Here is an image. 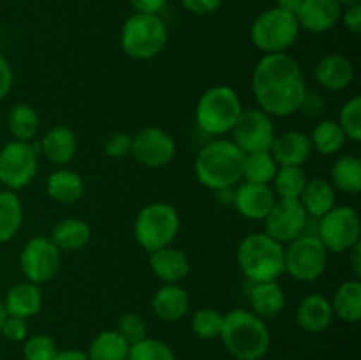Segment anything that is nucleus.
Masks as SVG:
<instances>
[{"mask_svg":"<svg viewBox=\"0 0 361 360\" xmlns=\"http://www.w3.org/2000/svg\"><path fill=\"white\" fill-rule=\"evenodd\" d=\"M250 311L261 320L277 318L286 307V295L282 286L277 281L252 282L249 293Z\"/></svg>","mask_w":361,"mask_h":360,"instance_id":"5701e85b","label":"nucleus"},{"mask_svg":"<svg viewBox=\"0 0 361 360\" xmlns=\"http://www.w3.org/2000/svg\"><path fill=\"white\" fill-rule=\"evenodd\" d=\"M334 318L331 302L319 293L303 296L296 307V323L303 332H309V334L324 332L331 325Z\"/></svg>","mask_w":361,"mask_h":360,"instance_id":"aec40b11","label":"nucleus"},{"mask_svg":"<svg viewBox=\"0 0 361 360\" xmlns=\"http://www.w3.org/2000/svg\"><path fill=\"white\" fill-rule=\"evenodd\" d=\"M130 148H133V136L127 133H111L102 141V152L113 159L126 157L130 154Z\"/></svg>","mask_w":361,"mask_h":360,"instance_id":"79ce46f5","label":"nucleus"},{"mask_svg":"<svg viewBox=\"0 0 361 360\" xmlns=\"http://www.w3.org/2000/svg\"><path fill=\"white\" fill-rule=\"evenodd\" d=\"M222 325H224V314L214 307L197 309L194 313L192 321H190V328H192L194 334L204 341L217 339L222 332Z\"/></svg>","mask_w":361,"mask_h":360,"instance_id":"e433bc0d","label":"nucleus"},{"mask_svg":"<svg viewBox=\"0 0 361 360\" xmlns=\"http://www.w3.org/2000/svg\"><path fill=\"white\" fill-rule=\"evenodd\" d=\"M331 309L334 316L345 323H358L361 320V284L358 279H348L334 293Z\"/></svg>","mask_w":361,"mask_h":360,"instance_id":"cd10ccee","label":"nucleus"},{"mask_svg":"<svg viewBox=\"0 0 361 360\" xmlns=\"http://www.w3.org/2000/svg\"><path fill=\"white\" fill-rule=\"evenodd\" d=\"M338 126L344 131L348 141L360 143L361 141V97L355 95L349 99L341 109L338 115Z\"/></svg>","mask_w":361,"mask_h":360,"instance_id":"58836bf2","label":"nucleus"},{"mask_svg":"<svg viewBox=\"0 0 361 360\" xmlns=\"http://www.w3.org/2000/svg\"><path fill=\"white\" fill-rule=\"evenodd\" d=\"M150 268L164 284H180L189 275L190 263L183 251L168 246L150 253Z\"/></svg>","mask_w":361,"mask_h":360,"instance_id":"412c9836","label":"nucleus"},{"mask_svg":"<svg viewBox=\"0 0 361 360\" xmlns=\"http://www.w3.org/2000/svg\"><path fill=\"white\" fill-rule=\"evenodd\" d=\"M92 229L88 222L78 217H67L56 222L51 232V242L59 247V251H80L90 242Z\"/></svg>","mask_w":361,"mask_h":360,"instance_id":"c85d7f7f","label":"nucleus"},{"mask_svg":"<svg viewBox=\"0 0 361 360\" xmlns=\"http://www.w3.org/2000/svg\"><path fill=\"white\" fill-rule=\"evenodd\" d=\"M46 193L56 203L73 205L83 198V179L76 172H73V169L60 168L53 172L48 176V180H46Z\"/></svg>","mask_w":361,"mask_h":360,"instance_id":"bb28decb","label":"nucleus"},{"mask_svg":"<svg viewBox=\"0 0 361 360\" xmlns=\"http://www.w3.org/2000/svg\"><path fill=\"white\" fill-rule=\"evenodd\" d=\"M345 141H348V138L335 120H321L310 134L312 150L319 152L321 155L338 154L344 148Z\"/></svg>","mask_w":361,"mask_h":360,"instance_id":"72a5a7b5","label":"nucleus"},{"mask_svg":"<svg viewBox=\"0 0 361 360\" xmlns=\"http://www.w3.org/2000/svg\"><path fill=\"white\" fill-rule=\"evenodd\" d=\"M263 221L264 233L268 236L281 244H289L296 236L303 235L307 222H309V214L300 203V200L277 198Z\"/></svg>","mask_w":361,"mask_h":360,"instance_id":"4468645a","label":"nucleus"},{"mask_svg":"<svg viewBox=\"0 0 361 360\" xmlns=\"http://www.w3.org/2000/svg\"><path fill=\"white\" fill-rule=\"evenodd\" d=\"M152 309L164 321L182 320L190 309L189 293L180 284L161 286L152 299Z\"/></svg>","mask_w":361,"mask_h":360,"instance_id":"b1692460","label":"nucleus"},{"mask_svg":"<svg viewBox=\"0 0 361 360\" xmlns=\"http://www.w3.org/2000/svg\"><path fill=\"white\" fill-rule=\"evenodd\" d=\"M78 150V140L67 126H55L41 140V152L53 164L63 166L73 161Z\"/></svg>","mask_w":361,"mask_h":360,"instance_id":"393cba45","label":"nucleus"},{"mask_svg":"<svg viewBox=\"0 0 361 360\" xmlns=\"http://www.w3.org/2000/svg\"><path fill=\"white\" fill-rule=\"evenodd\" d=\"M305 74L289 53L263 55L252 73V94L257 108L270 116H289L307 94Z\"/></svg>","mask_w":361,"mask_h":360,"instance_id":"f257e3e1","label":"nucleus"},{"mask_svg":"<svg viewBox=\"0 0 361 360\" xmlns=\"http://www.w3.org/2000/svg\"><path fill=\"white\" fill-rule=\"evenodd\" d=\"M180 2L189 13L196 14V16H207V14L215 13L222 6V0H180Z\"/></svg>","mask_w":361,"mask_h":360,"instance_id":"a18cd8bd","label":"nucleus"},{"mask_svg":"<svg viewBox=\"0 0 361 360\" xmlns=\"http://www.w3.org/2000/svg\"><path fill=\"white\" fill-rule=\"evenodd\" d=\"M14 83V74H13V67H11L9 60L0 53V101L9 95L11 88H13Z\"/></svg>","mask_w":361,"mask_h":360,"instance_id":"49530a36","label":"nucleus"},{"mask_svg":"<svg viewBox=\"0 0 361 360\" xmlns=\"http://www.w3.org/2000/svg\"><path fill=\"white\" fill-rule=\"evenodd\" d=\"M303 0H275V7L281 11H286L289 14H298L300 7H302Z\"/></svg>","mask_w":361,"mask_h":360,"instance_id":"3c124183","label":"nucleus"},{"mask_svg":"<svg viewBox=\"0 0 361 360\" xmlns=\"http://www.w3.org/2000/svg\"><path fill=\"white\" fill-rule=\"evenodd\" d=\"M219 337L236 360H261L270 349L271 335L267 321L249 309H235L224 314Z\"/></svg>","mask_w":361,"mask_h":360,"instance_id":"f03ea898","label":"nucleus"},{"mask_svg":"<svg viewBox=\"0 0 361 360\" xmlns=\"http://www.w3.org/2000/svg\"><path fill=\"white\" fill-rule=\"evenodd\" d=\"M41 119L37 112L30 104H14L7 113V129L13 140L16 141H34L37 136Z\"/></svg>","mask_w":361,"mask_h":360,"instance_id":"7c9ffc66","label":"nucleus"},{"mask_svg":"<svg viewBox=\"0 0 361 360\" xmlns=\"http://www.w3.org/2000/svg\"><path fill=\"white\" fill-rule=\"evenodd\" d=\"M243 106L238 92L228 85H215L203 92L196 106V124L210 136L231 133Z\"/></svg>","mask_w":361,"mask_h":360,"instance_id":"39448f33","label":"nucleus"},{"mask_svg":"<svg viewBox=\"0 0 361 360\" xmlns=\"http://www.w3.org/2000/svg\"><path fill=\"white\" fill-rule=\"evenodd\" d=\"M130 154L147 168H164L175 157L176 141L168 131L161 127H145L136 136H133Z\"/></svg>","mask_w":361,"mask_h":360,"instance_id":"2eb2a0df","label":"nucleus"},{"mask_svg":"<svg viewBox=\"0 0 361 360\" xmlns=\"http://www.w3.org/2000/svg\"><path fill=\"white\" fill-rule=\"evenodd\" d=\"M309 134L302 131H286L274 138L270 154L279 166H303L312 155Z\"/></svg>","mask_w":361,"mask_h":360,"instance_id":"6ab92c4d","label":"nucleus"},{"mask_svg":"<svg viewBox=\"0 0 361 360\" xmlns=\"http://www.w3.org/2000/svg\"><path fill=\"white\" fill-rule=\"evenodd\" d=\"M361 221L358 212L348 205H335L330 212L319 217V235L328 253H348L355 244L360 242Z\"/></svg>","mask_w":361,"mask_h":360,"instance_id":"9b49d317","label":"nucleus"},{"mask_svg":"<svg viewBox=\"0 0 361 360\" xmlns=\"http://www.w3.org/2000/svg\"><path fill=\"white\" fill-rule=\"evenodd\" d=\"M279 164L275 162L270 150L250 152L243 159V175L242 180L254 184H271Z\"/></svg>","mask_w":361,"mask_h":360,"instance_id":"c9c22d12","label":"nucleus"},{"mask_svg":"<svg viewBox=\"0 0 361 360\" xmlns=\"http://www.w3.org/2000/svg\"><path fill=\"white\" fill-rule=\"evenodd\" d=\"M39 152L32 141H9L0 148V184L9 191H20L35 179Z\"/></svg>","mask_w":361,"mask_h":360,"instance_id":"9d476101","label":"nucleus"},{"mask_svg":"<svg viewBox=\"0 0 361 360\" xmlns=\"http://www.w3.org/2000/svg\"><path fill=\"white\" fill-rule=\"evenodd\" d=\"M307 176L303 166H279L274 180V193L277 198H286V200H298L305 187Z\"/></svg>","mask_w":361,"mask_h":360,"instance_id":"f704fd0d","label":"nucleus"},{"mask_svg":"<svg viewBox=\"0 0 361 360\" xmlns=\"http://www.w3.org/2000/svg\"><path fill=\"white\" fill-rule=\"evenodd\" d=\"M23 224V205L14 191H0V244L9 242Z\"/></svg>","mask_w":361,"mask_h":360,"instance_id":"2f4dec72","label":"nucleus"},{"mask_svg":"<svg viewBox=\"0 0 361 360\" xmlns=\"http://www.w3.org/2000/svg\"><path fill=\"white\" fill-rule=\"evenodd\" d=\"M275 196L270 184H254L243 182L233 191V205L236 212L243 217L254 219V221H263L270 208L274 207Z\"/></svg>","mask_w":361,"mask_h":360,"instance_id":"dca6fc26","label":"nucleus"},{"mask_svg":"<svg viewBox=\"0 0 361 360\" xmlns=\"http://www.w3.org/2000/svg\"><path fill=\"white\" fill-rule=\"evenodd\" d=\"M338 2H341L342 7H345V6H351V4H360L361 0H338Z\"/></svg>","mask_w":361,"mask_h":360,"instance_id":"5fc2aeb1","label":"nucleus"},{"mask_svg":"<svg viewBox=\"0 0 361 360\" xmlns=\"http://www.w3.org/2000/svg\"><path fill=\"white\" fill-rule=\"evenodd\" d=\"M342 9L338 0H303L296 20L300 28L312 34H324L337 27Z\"/></svg>","mask_w":361,"mask_h":360,"instance_id":"f3484780","label":"nucleus"},{"mask_svg":"<svg viewBox=\"0 0 361 360\" xmlns=\"http://www.w3.org/2000/svg\"><path fill=\"white\" fill-rule=\"evenodd\" d=\"M331 186L344 194L361 191V161L356 155H341L331 166Z\"/></svg>","mask_w":361,"mask_h":360,"instance_id":"473e14b6","label":"nucleus"},{"mask_svg":"<svg viewBox=\"0 0 361 360\" xmlns=\"http://www.w3.org/2000/svg\"><path fill=\"white\" fill-rule=\"evenodd\" d=\"M300 109H302V112H307L309 115H319V113L324 112V101L317 94L307 90Z\"/></svg>","mask_w":361,"mask_h":360,"instance_id":"09e8293b","label":"nucleus"},{"mask_svg":"<svg viewBox=\"0 0 361 360\" xmlns=\"http://www.w3.org/2000/svg\"><path fill=\"white\" fill-rule=\"evenodd\" d=\"M348 253H349V260H351V268H353V274H355V279H360V275H361V240L358 244H355V246H353Z\"/></svg>","mask_w":361,"mask_h":360,"instance_id":"8fccbe9b","label":"nucleus"},{"mask_svg":"<svg viewBox=\"0 0 361 360\" xmlns=\"http://www.w3.org/2000/svg\"><path fill=\"white\" fill-rule=\"evenodd\" d=\"M314 80L324 90H344L355 80V66L342 53H330V55L323 56L316 64V67H314Z\"/></svg>","mask_w":361,"mask_h":360,"instance_id":"a211bd4d","label":"nucleus"},{"mask_svg":"<svg viewBox=\"0 0 361 360\" xmlns=\"http://www.w3.org/2000/svg\"><path fill=\"white\" fill-rule=\"evenodd\" d=\"M300 203L303 205L309 217H323L326 212L335 207L337 201V191L326 179H309L302 194H300Z\"/></svg>","mask_w":361,"mask_h":360,"instance_id":"a878e982","label":"nucleus"},{"mask_svg":"<svg viewBox=\"0 0 361 360\" xmlns=\"http://www.w3.org/2000/svg\"><path fill=\"white\" fill-rule=\"evenodd\" d=\"M328 251L317 235H300L284 247V270L296 281L312 282L324 274Z\"/></svg>","mask_w":361,"mask_h":360,"instance_id":"1a4fd4ad","label":"nucleus"},{"mask_svg":"<svg viewBox=\"0 0 361 360\" xmlns=\"http://www.w3.org/2000/svg\"><path fill=\"white\" fill-rule=\"evenodd\" d=\"M116 330L123 335V339H126L129 344H134V342L148 337L147 321H145V318H141L140 314L136 313L123 314L118 320V328H116Z\"/></svg>","mask_w":361,"mask_h":360,"instance_id":"a19ab883","label":"nucleus"},{"mask_svg":"<svg viewBox=\"0 0 361 360\" xmlns=\"http://www.w3.org/2000/svg\"><path fill=\"white\" fill-rule=\"evenodd\" d=\"M53 360H88V356L87 353L80 352V349H63V352L59 349Z\"/></svg>","mask_w":361,"mask_h":360,"instance_id":"603ef678","label":"nucleus"},{"mask_svg":"<svg viewBox=\"0 0 361 360\" xmlns=\"http://www.w3.org/2000/svg\"><path fill=\"white\" fill-rule=\"evenodd\" d=\"M127 360H176V355L161 339L145 337L130 344Z\"/></svg>","mask_w":361,"mask_h":360,"instance_id":"4c0bfd02","label":"nucleus"},{"mask_svg":"<svg viewBox=\"0 0 361 360\" xmlns=\"http://www.w3.org/2000/svg\"><path fill=\"white\" fill-rule=\"evenodd\" d=\"M245 154L231 140H215L204 145L196 157L194 172L201 186L212 191L233 189L243 175Z\"/></svg>","mask_w":361,"mask_h":360,"instance_id":"7ed1b4c3","label":"nucleus"},{"mask_svg":"<svg viewBox=\"0 0 361 360\" xmlns=\"http://www.w3.org/2000/svg\"><path fill=\"white\" fill-rule=\"evenodd\" d=\"M341 21L351 34H361V2L345 6L344 9H342Z\"/></svg>","mask_w":361,"mask_h":360,"instance_id":"c03bdc74","label":"nucleus"},{"mask_svg":"<svg viewBox=\"0 0 361 360\" xmlns=\"http://www.w3.org/2000/svg\"><path fill=\"white\" fill-rule=\"evenodd\" d=\"M134 13L141 14H159L164 9L168 0H129Z\"/></svg>","mask_w":361,"mask_h":360,"instance_id":"de8ad7c7","label":"nucleus"},{"mask_svg":"<svg viewBox=\"0 0 361 360\" xmlns=\"http://www.w3.org/2000/svg\"><path fill=\"white\" fill-rule=\"evenodd\" d=\"M0 335L11 342H23L28 337V325L27 320L14 316H6L2 328H0Z\"/></svg>","mask_w":361,"mask_h":360,"instance_id":"37998d69","label":"nucleus"},{"mask_svg":"<svg viewBox=\"0 0 361 360\" xmlns=\"http://www.w3.org/2000/svg\"><path fill=\"white\" fill-rule=\"evenodd\" d=\"M6 309H4V304H2V299H0V328H2V323L4 320H6Z\"/></svg>","mask_w":361,"mask_h":360,"instance_id":"864d4df0","label":"nucleus"},{"mask_svg":"<svg viewBox=\"0 0 361 360\" xmlns=\"http://www.w3.org/2000/svg\"><path fill=\"white\" fill-rule=\"evenodd\" d=\"M130 344L118 330H104L92 339L88 346V360H127Z\"/></svg>","mask_w":361,"mask_h":360,"instance_id":"c756f323","label":"nucleus"},{"mask_svg":"<svg viewBox=\"0 0 361 360\" xmlns=\"http://www.w3.org/2000/svg\"><path fill=\"white\" fill-rule=\"evenodd\" d=\"M60 251L49 236L37 235L32 236L25 244L23 251L20 254V267L27 281L35 282V284H44L49 282L60 268Z\"/></svg>","mask_w":361,"mask_h":360,"instance_id":"f8f14e48","label":"nucleus"},{"mask_svg":"<svg viewBox=\"0 0 361 360\" xmlns=\"http://www.w3.org/2000/svg\"><path fill=\"white\" fill-rule=\"evenodd\" d=\"M300 30L302 28L295 14L271 7L254 20L250 27V39L264 55H274L288 52L298 39Z\"/></svg>","mask_w":361,"mask_h":360,"instance_id":"6e6552de","label":"nucleus"},{"mask_svg":"<svg viewBox=\"0 0 361 360\" xmlns=\"http://www.w3.org/2000/svg\"><path fill=\"white\" fill-rule=\"evenodd\" d=\"M233 143L243 152L270 150L275 138V127L271 116L259 108H243L238 120L231 129Z\"/></svg>","mask_w":361,"mask_h":360,"instance_id":"ddd939ff","label":"nucleus"},{"mask_svg":"<svg viewBox=\"0 0 361 360\" xmlns=\"http://www.w3.org/2000/svg\"><path fill=\"white\" fill-rule=\"evenodd\" d=\"M236 261L250 282L277 281L284 274V244L264 232L250 233L240 242Z\"/></svg>","mask_w":361,"mask_h":360,"instance_id":"20e7f679","label":"nucleus"},{"mask_svg":"<svg viewBox=\"0 0 361 360\" xmlns=\"http://www.w3.org/2000/svg\"><path fill=\"white\" fill-rule=\"evenodd\" d=\"M2 304L7 316L28 320V318L35 316L42 307L41 286L30 281L18 282L13 288H9Z\"/></svg>","mask_w":361,"mask_h":360,"instance_id":"4be33fe9","label":"nucleus"},{"mask_svg":"<svg viewBox=\"0 0 361 360\" xmlns=\"http://www.w3.org/2000/svg\"><path fill=\"white\" fill-rule=\"evenodd\" d=\"M168 28L159 14L134 13L120 32L122 49L134 60H150L164 49Z\"/></svg>","mask_w":361,"mask_h":360,"instance_id":"423d86ee","label":"nucleus"},{"mask_svg":"<svg viewBox=\"0 0 361 360\" xmlns=\"http://www.w3.org/2000/svg\"><path fill=\"white\" fill-rule=\"evenodd\" d=\"M23 356L25 360H53L59 353L56 342L49 335L37 334L25 339Z\"/></svg>","mask_w":361,"mask_h":360,"instance_id":"ea45409f","label":"nucleus"},{"mask_svg":"<svg viewBox=\"0 0 361 360\" xmlns=\"http://www.w3.org/2000/svg\"><path fill=\"white\" fill-rule=\"evenodd\" d=\"M180 232V215L173 205L154 201L141 208L134 221L136 242L148 253L171 246Z\"/></svg>","mask_w":361,"mask_h":360,"instance_id":"0eeeda50","label":"nucleus"}]
</instances>
